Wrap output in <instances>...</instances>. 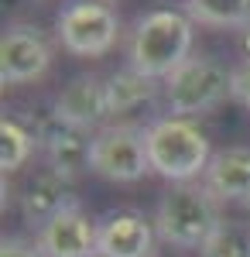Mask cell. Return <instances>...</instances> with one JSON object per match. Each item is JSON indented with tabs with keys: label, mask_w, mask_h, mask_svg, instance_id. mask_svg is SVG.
<instances>
[{
	"label": "cell",
	"mask_w": 250,
	"mask_h": 257,
	"mask_svg": "<svg viewBox=\"0 0 250 257\" xmlns=\"http://www.w3.org/2000/svg\"><path fill=\"white\" fill-rule=\"evenodd\" d=\"M195 41V21L185 11L172 7H154L134 21L127 59L131 69L148 79H168L185 59H192Z\"/></svg>",
	"instance_id": "cell-1"
},
{
	"label": "cell",
	"mask_w": 250,
	"mask_h": 257,
	"mask_svg": "<svg viewBox=\"0 0 250 257\" xmlns=\"http://www.w3.org/2000/svg\"><path fill=\"white\" fill-rule=\"evenodd\" d=\"M55 110L62 120H69L79 131H96L103 120L110 117V93H106V82L96 76H76L55 99Z\"/></svg>",
	"instance_id": "cell-11"
},
{
	"label": "cell",
	"mask_w": 250,
	"mask_h": 257,
	"mask_svg": "<svg viewBox=\"0 0 250 257\" xmlns=\"http://www.w3.org/2000/svg\"><path fill=\"white\" fill-rule=\"evenodd\" d=\"M243 209H247V216H250V199H247V202H243Z\"/></svg>",
	"instance_id": "cell-21"
},
{
	"label": "cell",
	"mask_w": 250,
	"mask_h": 257,
	"mask_svg": "<svg viewBox=\"0 0 250 257\" xmlns=\"http://www.w3.org/2000/svg\"><path fill=\"white\" fill-rule=\"evenodd\" d=\"M199 257H250V226L240 219H223L199 247Z\"/></svg>",
	"instance_id": "cell-17"
},
{
	"label": "cell",
	"mask_w": 250,
	"mask_h": 257,
	"mask_svg": "<svg viewBox=\"0 0 250 257\" xmlns=\"http://www.w3.org/2000/svg\"><path fill=\"white\" fill-rule=\"evenodd\" d=\"M106 93H110V110L127 113V110H134L141 103H151L158 96V79H148V76H141L127 65V69H120L106 79Z\"/></svg>",
	"instance_id": "cell-15"
},
{
	"label": "cell",
	"mask_w": 250,
	"mask_h": 257,
	"mask_svg": "<svg viewBox=\"0 0 250 257\" xmlns=\"http://www.w3.org/2000/svg\"><path fill=\"white\" fill-rule=\"evenodd\" d=\"M35 138H38V148L45 151L48 168H52L55 175L76 182V178L89 168L93 138H89L86 131L72 127L69 120H62L55 110L45 113V117H38V123H35Z\"/></svg>",
	"instance_id": "cell-7"
},
{
	"label": "cell",
	"mask_w": 250,
	"mask_h": 257,
	"mask_svg": "<svg viewBox=\"0 0 250 257\" xmlns=\"http://www.w3.org/2000/svg\"><path fill=\"white\" fill-rule=\"evenodd\" d=\"M35 148H38V138H35L31 127H24L18 117L0 120V168H4V175L18 172L21 165H28Z\"/></svg>",
	"instance_id": "cell-16"
},
{
	"label": "cell",
	"mask_w": 250,
	"mask_h": 257,
	"mask_svg": "<svg viewBox=\"0 0 250 257\" xmlns=\"http://www.w3.org/2000/svg\"><path fill=\"white\" fill-rule=\"evenodd\" d=\"M0 257H41V250H38V243H31V240L7 237L4 247H0Z\"/></svg>",
	"instance_id": "cell-19"
},
{
	"label": "cell",
	"mask_w": 250,
	"mask_h": 257,
	"mask_svg": "<svg viewBox=\"0 0 250 257\" xmlns=\"http://www.w3.org/2000/svg\"><path fill=\"white\" fill-rule=\"evenodd\" d=\"M93 257H103V254H93Z\"/></svg>",
	"instance_id": "cell-22"
},
{
	"label": "cell",
	"mask_w": 250,
	"mask_h": 257,
	"mask_svg": "<svg viewBox=\"0 0 250 257\" xmlns=\"http://www.w3.org/2000/svg\"><path fill=\"white\" fill-rule=\"evenodd\" d=\"M154 219H144L134 209H113L99 219V254L103 257H151Z\"/></svg>",
	"instance_id": "cell-10"
},
{
	"label": "cell",
	"mask_w": 250,
	"mask_h": 257,
	"mask_svg": "<svg viewBox=\"0 0 250 257\" xmlns=\"http://www.w3.org/2000/svg\"><path fill=\"white\" fill-rule=\"evenodd\" d=\"M35 243L41 257H93L99 254V223L76 206L48 219L38 230Z\"/></svg>",
	"instance_id": "cell-9"
},
{
	"label": "cell",
	"mask_w": 250,
	"mask_h": 257,
	"mask_svg": "<svg viewBox=\"0 0 250 257\" xmlns=\"http://www.w3.org/2000/svg\"><path fill=\"white\" fill-rule=\"evenodd\" d=\"M55 35L65 52L79 59H99L120 38V14L103 0H69L58 11Z\"/></svg>",
	"instance_id": "cell-5"
},
{
	"label": "cell",
	"mask_w": 250,
	"mask_h": 257,
	"mask_svg": "<svg viewBox=\"0 0 250 257\" xmlns=\"http://www.w3.org/2000/svg\"><path fill=\"white\" fill-rule=\"evenodd\" d=\"M76 206H79V199H76L72 182L55 175L52 168L38 172V175L24 185V192H21V213H24V219L35 230H41L48 219H55L65 209H76Z\"/></svg>",
	"instance_id": "cell-12"
},
{
	"label": "cell",
	"mask_w": 250,
	"mask_h": 257,
	"mask_svg": "<svg viewBox=\"0 0 250 257\" xmlns=\"http://www.w3.org/2000/svg\"><path fill=\"white\" fill-rule=\"evenodd\" d=\"M233 99L250 110V62L233 69Z\"/></svg>",
	"instance_id": "cell-18"
},
{
	"label": "cell",
	"mask_w": 250,
	"mask_h": 257,
	"mask_svg": "<svg viewBox=\"0 0 250 257\" xmlns=\"http://www.w3.org/2000/svg\"><path fill=\"white\" fill-rule=\"evenodd\" d=\"M89 172L106 182H141L151 172L148 155V127L137 123H110L93 134Z\"/></svg>",
	"instance_id": "cell-6"
},
{
	"label": "cell",
	"mask_w": 250,
	"mask_h": 257,
	"mask_svg": "<svg viewBox=\"0 0 250 257\" xmlns=\"http://www.w3.org/2000/svg\"><path fill=\"white\" fill-rule=\"evenodd\" d=\"M148 155H151V172L168 178L172 185H182L206 175L216 151L209 148L206 131L195 120L168 113L148 123Z\"/></svg>",
	"instance_id": "cell-3"
},
{
	"label": "cell",
	"mask_w": 250,
	"mask_h": 257,
	"mask_svg": "<svg viewBox=\"0 0 250 257\" xmlns=\"http://www.w3.org/2000/svg\"><path fill=\"white\" fill-rule=\"evenodd\" d=\"M103 4H110V0H103Z\"/></svg>",
	"instance_id": "cell-23"
},
{
	"label": "cell",
	"mask_w": 250,
	"mask_h": 257,
	"mask_svg": "<svg viewBox=\"0 0 250 257\" xmlns=\"http://www.w3.org/2000/svg\"><path fill=\"white\" fill-rule=\"evenodd\" d=\"M52 65V45L35 24H11L0 41V82L28 86L41 79Z\"/></svg>",
	"instance_id": "cell-8"
},
{
	"label": "cell",
	"mask_w": 250,
	"mask_h": 257,
	"mask_svg": "<svg viewBox=\"0 0 250 257\" xmlns=\"http://www.w3.org/2000/svg\"><path fill=\"white\" fill-rule=\"evenodd\" d=\"M219 223H223L219 199L202 182L172 185L158 199V209H154L158 240H165L168 247H178V250H199Z\"/></svg>",
	"instance_id": "cell-2"
},
{
	"label": "cell",
	"mask_w": 250,
	"mask_h": 257,
	"mask_svg": "<svg viewBox=\"0 0 250 257\" xmlns=\"http://www.w3.org/2000/svg\"><path fill=\"white\" fill-rule=\"evenodd\" d=\"M236 52H240V59L250 62V21L236 31Z\"/></svg>",
	"instance_id": "cell-20"
},
{
	"label": "cell",
	"mask_w": 250,
	"mask_h": 257,
	"mask_svg": "<svg viewBox=\"0 0 250 257\" xmlns=\"http://www.w3.org/2000/svg\"><path fill=\"white\" fill-rule=\"evenodd\" d=\"M161 89L172 117L195 120L199 113H209L219 103L233 99V69L212 55H192L165 79Z\"/></svg>",
	"instance_id": "cell-4"
},
{
	"label": "cell",
	"mask_w": 250,
	"mask_h": 257,
	"mask_svg": "<svg viewBox=\"0 0 250 257\" xmlns=\"http://www.w3.org/2000/svg\"><path fill=\"white\" fill-rule=\"evenodd\" d=\"M182 4H185V14L206 28L240 31L250 21V0H182Z\"/></svg>",
	"instance_id": "cell-14"
},
{
	"label": "cell",
	"mask_w": 250,
	"mask_h": 257,
	"mask_svg": "<svg viewBox=\"0 0 250 257\" xmlns=\"http://www.w3.org/2000/svg\"><path fill=\"white\" fill-rule=\"evenodd\" d=\"M202 185L219 202H247L250 199V148L233 144L216 151L202 175Z\"/></svg>",
	"instance_id": "cell-13"
}]
</instances>
